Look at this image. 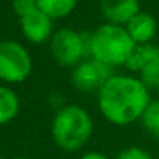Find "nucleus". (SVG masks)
<instances>
[{
	"label": "nucleus",
	"instance_id": "1",
	"mask_svg": "<svg viewBox=\"0 0 159 159\" xmlns=\"http://www.w3.org/2000/svg\"><path fill=\"white\" fill-rule=\"evenodd\" d=\"M150 91L131 73H114L97 94L98 111L114 126L133 125L153 100Z\"/></svg>",
	"mask_w": 159,
	"mask_h": 159
},
{
	"label": "nucleus",
	"instance_id": "2",
	"mask_svg": "<svg viewBox=\"0 0 159 159\" xmlns=\"http://www.w3.org/2000/svg\"><path fill=\"white\" fill-rule=\"evenodd\" d=\"M50 133L55 145L66 153L81 151L94 134V120L91 114L75 103H67L55 111Z\"/></svg>",
	"mask_w": 159,
	"mask_h": 159
},
{
	"label": "nucleus",
	"instance_id": "3",
	"mask_svg": "<svg viewBox=\"0 0 159 159\" xmlns=\"http://www.w3.org/2000/svg\"><path fill=\"white\" fill-rule=\"evenodd\" d=\"M136 47V42L122 25L105 22L91 33V58L111 69L125 67Z\"/></svg>",
	"mask_w": 159,
	"mask_h": 159
},
{
	"label": "nucleus",
	"instance_id": "4",
	"mask_svg": "<svg viewBox=\"0 0 159 159\" xmlns=\"http://www.w3.org/2000/svg\"><path fill=\"white\" fill-rule=\"evenodd\" d=\"M50 55L59 67L73 69L91 56V33L61 28L50 39Z\"/></svg>",
	"mask_w": 159,
	"mask_h": 159
},
{
	"label": "nucleus",
	"instance_id": "5",
	"mask_svg": "<svg viewBox=\"0 0 159 159\" xmlns=\"http://www.w3.org/2000/svg\"><path fill=\"white\" fill-rule=\"evenodd\" d=\"M33 72V58L17 41H0V81L7 86L20 84Z\"/></svg>",
	"mask_w": 159,
	"mask_h": 159
},
{
	"label": "nucleus",
	"instance_id": "6",
	"mask_svg": "<svg viewBox=\"0 0 159 159\" xmlns=\"http://www.w3.org/2000/svg\"><path fill=\"white\" fill-rule=\"evenodd\" d=\"M114 73V69L89 56L72 69L70 81L73 88L80 92L98 94V91Z\"/></svg>",
	"mask_w": 159,
	"mask_h": 159
},
{
	"label": "nucleus",
	"instance_id": "7",
	"mask_svg": "<svg viewBox=\"0 0 159 159\" xmlns=\"http://www.w3.org/2000/svg\"><path fill=\"white\" fill-rule=\"evenodd\" d=\"M125 69L128 73L137 76L147 88L154 89L159 83V45L153 42L137 45Z\"/></svg>",
	"mask_w": 159,
	"mask_h": 159
},
{
	"label": "nucleus",
	"instance_id": "8",
	"mask_svg": "<svg viewBox=\"0 0 159 159\" xmlns=\"http://www.w3.org/2000/svg\"><path fill=\"white\" fill-rule=\"evenodd\" d=\"M19 22H20V31L28 42L36 45L50 42L53 36V19L48 17L41 10L27 14L25 17L19 19Z\"/></svg>",
	"mask_w": 159,
	"mask_h": 159
},
{
	"label": "nucleus",
	"instance_id": "9",
	"mask_svg": "<svg viewBox=\"0 0 159 159\" xmlns=\"http://www.w3.org/2000/svg\"><path fill=\"white\" fill-rule=\"evenodd\" d=\"M100 11L108 24L125 27L140 13V3L139 0H100Z\"/></svg>",
	"mask_w": 159,
	"mask_h": 159
},
{
	"label": "nucleus",
	"instance_id": "10",
	"mask_svg": "<svg viewBox=\"0 0 159 159\" xmlns=\"http://www.w3.org/2000/svg\"><path fill=\"white\" fill-rule=\"evenodd\" d=\"M125 28L136 45H145L153 42L157 33V22L150 13L140 11L125 25Z\"/></svg>",
	"mask_w": 159,
	"mask_h": 159
},
{
	"label": "nucleus",
	"instance_id": "11",
	"mask_svg": "<svg viewBox=\"0 0 159 159\" xmlns=\"http://www.w3.org/2000/svg\"><path fill=\"white\" fill-rule=\"evenodd\" d=\"M19 111L20 98L17 92L7 84H0V126L13 122Z\"/></svg>",
	"mask_w": 159,
	"mask_h": 159
},
{
	"label": "nucleus",
	"instance_id": "12",
	"mask_svg": "<svg viewBox=\"0 0 159 159\" xmlns=\"http://www.w3.org/2000/svg\"><path fill=\"white\" fill-rule=\"evenodd\" d=\"M78 0H36L38 10L45 13L53 20L67 17L76 8Z\"/></svg>",
	"mask_w": 159,
	"mask_h": 159
},
{
	"label": "nucleus",
	"instance_id": "13",
	"mask_svg": "<svg viewBox=\"0 0 159 159\" xmlns=\"http://www.w3.org/2000/svg\"><path fill=\"white\" fill-rule=\"evenodd\" d=\"M139 122L148 136L159 140V98H154L150 102V105L143 111Z\"/></svg>",
	"mask_w": 159,
	"mask_h": 159
},
{
	"label": "nucleus",
	"instance_id": "14",
	"mask_svg": "<svg viewBox=\"0 0 159 159\" xmlns=\"http://www.w3.org/2000/svg\"><path fill=\"white\" fill-rule=\"evenodd\" d=\"M114 159H153L151 153L143 148V147H139V145H129V147H125L122 148Z\"/></svg>",
	"mask_w": 159,
	"mask_h": 159
},
{
	"label": "nucleus",
	"instance_id": "15",
	"mask_svg": "<svg viewBox=\"0 0 159 159\" xmlns=\"http://www.w3.org/2000/svg\"><path fill=\"white\" fill-rule=\"evenodd\" d=\"M36 10H38L36 0H13V11L19 19L25 17L27 14H30Z\"/></svg>",
	"mask_w": 159,
	"mask_h": 159
},
{
	"label": "nucleus",
	"instance_id": "16",
	"mask_svg": "<svg viewBox=\"0 0 159 159\" xmlns=\"http://www.w3.org/2000/svg\"><path fill=\"white\" fill-rule=\"evenodd\" d=\"M80 159H111L108 154L102 153V151H97V150H91V151H86L80 156Z\"/></svg>",
	"mask_w": 159,
	"mask_h": 159
},
{
	"label": "nucleus",
	"instance_id": "17",
	"mask_svg": "<svg viewBox=\"0 0 159 159\" xmlns=\"http://www.w3.org/2000/svg\"><path fill=\"white\" fill-rule=\"evenodd\" d=\"M11 159H31V157H27V156H16V157H11Z\"/></svg>",
	"mask_w": 159,
	"mask_h": 159
},
{
	"label": "nucleus",
	"instance_id": "18",
	"mask_svg": "<svg viewBox=\"0 0 159 159\" xmlns=\"http://www.w3.org/2000/svg\"><path fill=\"white\" fill-rule=\"evenodd\" d=\"M154 89H156V92H157V95H159V83L156 84V88H154Z\"/></svg>",
	"mask_w": 159,
	"mask_h": 159
},
{
	"label": "nucleus",
	"instance_id": "19",
	"mask_svg": "<svg viewBox=\"0 0 159 159\" xmlns=\"http://www.w3.org/2000/svg\"><path fill=\"white\" fill-rule=\"evenodd\" d=\"M0 159H5V157H3V156H2V154H0Z\"/></svg>",
	"mask_w": 159,
	"mask_h": 159
}]
</instances>
